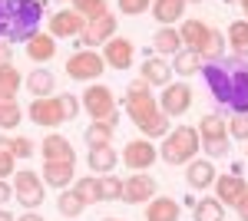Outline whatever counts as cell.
Returning <instances> with one entry per match:
<instances>
[{"instance_id":"obj_1","label":"cell","mask_w":248,"mask_h":221,"mask_svg":"<svg viewBox=\"0 0 248 221\" xmlns=\"http://www.w3.org/2000/svg\"><path fill=\"white\" fill-rule=\"evenodd\" d=\"M202 76L212 96L232 112H248V63L238 56H222L202 63Z\"/></svg>"},{"instance_id":"obj_2","label":"cell","mask_w":248,"mask_h":221,"mask_svg":"<svg viewBox=\"0 0 248 221\" xmlns=\"http://www.w3.org/2000/svg\"><path fill=\"white\" fill-rule=\"evenodd\" d=\"M126 112L146 139H166L169 135V116L159 109L153 86L146 79H133L126 86Z\"/></svg>"},{"instance_id":"obj_3","label":"cell","mask_w":248,"mask_h":221,"mask_svg":"<svg viewBox=\"0 0 248 221\" xmlns=\"http://www.w3.org/2000/svg\"><path fill=\"white\" fill-rule=\"evenodd\" d=\"M43 3L40 0H0V40L7 43H27L40 33Z\"/></svg>"},{"instance_id":"obj_4","label":"cell","mask_w":248,"mask_h":221,"mask_svg":"<svg viewBox=\"0 0 248 221\" xmlns=\"http://www.w3.org/2000/svg\"><path fill=\"white\" fill-rule=\"evenodd\" d=\"M202 146V135L195 126H175V129L162 139V148H159V155L169 162V165H189L192 159H195V152Z\"/></svg>"},{"instance_id":"obj_5","label":"cell","mask_w":248,"mask_h":221,"mask_svg":"<svg viewBox=\"0 0 248 221\" xmlns=\"http://www.w3.org/2000/svg\"><path fill=\"white\" fill-rule=\"evenodd\" d=\"M79 103H83V109L90 112L93 122H109V126L119 122L116 99H113V92H109V86H86V92H83Z\"/></svg>"},{"instance_id":"obj_6","label":"cell","mask_w":248,"mask_h":221,"mask_svg":"<svg viewBox=\"0 0 248 221\" xmlns=\"http://www.w3.org/2000/svg\"><path fill=\"white\" fill-rule=\"evenodd\" d=\"M106 70V59L103 53H96V50H79L66 59V76L70 79H77V83H90V79H99Z\"/></svg>"},{"instance_id":"obj_7","label":"cell","mask_w":248,"mask_h":221,"mask_svg":"<svg viewBox=\"0 0 248 221\" xmlns=\"http://www.w3.org/2000/svg\"><path fill=\"white\" fill-rule=\"evenodd\" d=\"M43 178H37V172H30V168H20L17 175H14V198H17L23 208H40L43 198H46V192H43Z\"/></svg>"},{"instance_id":"obj_8","label":"cell","mask_w":248,"mask_h":221,"mask_svg":"<svg viewBox=\"0 0 248 221\" xmlns=\"http://www.w3.org/2000/svg\"><path fill=\"white\" fill-rule=\"evenodd\" d=\"M155 159H159V148L153 146V139H133L123 148V165L133 172H146L149 165H155Z\"/></svg>"},{"instance_id":"obj_9","label":"cell","mask_w":248,"mask_h":221,"mask_svg":"<svg viewBox=\"0 0 248 221\" xmlns=\"http://www.w3.org/2000/svg\"><path fill=\"white\" fill-rule=\"evenodd\" d=\"M155 198V178L146 172H133V178L123 182V202L126 205H149Z\"/></svg>"},{"instance_id":"obj_10","label":"cell","mask_w":248,"mask_h":221,"mask_svg":"<svg viewBox=\"0 0 248 221\" xmlns=\"http://www.w3.org/2000/svg\"><path fill=\"white\" fill-rule=\"evenodd\" d=\"M192 106V86L186 83H169L166 89H162V99H159V109L166 112V116H186Z\"/></svg>"},{"instance_id":"obj_11","label":"cell","mask_w":248,"mask_h":221,"mask_svg":"<svg viewBox=\"0 0 248 221\" xmlns=\"http://www.w3.org/2000/svg\"><path fill=\"white\" fill-rule=\"evenodd\" d=\"M212 188H215V198L225 208H238V202L248 195V182L242 175H218Z\"/></svg>"},{"instance_id":"obj_12","label":"cell","mask_w":248,"mask_h":221,"mask_svg":"<svg viewBox=\"0 0 248 221\" xmlns=\"http://www.w3.org/2000/svg\"><path fill=\"white\" fill-rule=\"evenodd\" d=\"M113 37H116V17H113V14H106V17H99V20H90V23H86V30L79 33V40H83V46H86V50L106 46Z\"/></svg>"},{"instance_id":"obj_13","label":"cell","mask_w":248,"mask_h":221,"mask_svg":"<svg viewBox=\"0 0 248 221\" xmlns=\"http://www.w3.org/2000/svg\"><path fill=\"white\" fill-rule=\"evenodd\" d=\"M103 59H106V66H113V70H129L133 59H136V46L126 37H113L103 46Z\"/></svg>"},{"instance_id":"obj_14","label":"cell","mask_w":248,"mask_h":221,"mask_svg":"<svg viewBox=\"0 0 248 221\" xmlns=\"http://www.w3.org/2000/svg\"><path fill=\"white\" fill-rule=\"evenodd\" d=\"M83 30H86V20L79 17L77 10H73V7H70V10H57V14H53V17H50V33H53V37H79V33H83Z\"/></svg>"},{"instance_id":"obj_15","label":"cell","mask_w":248,"mask_h":221,"mask_svg":"<svg viewBox=\"0 0 248 221\" xmlns=\"http://www.w3.org/2000/svg\"><path fill=\"white\" fill-rule=\"evenodd\" d=\"M27 112H30V119H33L37 126H46V129H57L60 122H66L63 112H60L57 96H50V99H33Z\"/></svg>"},{"instance_id":"obj_16","label":"cell","mask_w":248,"mask_h":221,"mask_svg":"<svg viewBox=\"0 0 248 221\" xmlns=\"http://www.w3.org/2000/svg\"><path fill=\"white\" fill-rule=\"evenodd\" d=\"M40 155H43V162H73V165H77L73 146H70L63 135H57V132H50V135L40 142Z\"/></svg>"},{"instance_id":"obj_17","label":"cell","mask_w":248,"mask_h":221,"mask_svg":"<svg viewBox=\"0 0 248 221\" xmlns=\"http://www.w3.org/2000/svg\"><path fill=\"white\" fill-rule=\"evenodd\" d=\"M215 165H212L209 159H192L189 165H186V182H189V188H195V192H205V188H212L215 185Z\"/></svg>"},{"instance_id":"obj_18","label":"cell","mask_w":248,"mask_h":221,"mask_svg":"<svg viewBox=\"0 0 248 221\" xmlns=\"http://www.w3.org/2000/svg\"><path fill=\"white\" fill-rule=\"evenodd\" d=\"M86 165L93 175H113L116 172V148L113 146H90L86 148Z\"/></svg>"},{"instance_id":"obj_19","label":"cell","mask_w":248,"mask_h":221,"mask_svg":"<svg viewBox=\"0 0 248 221\" xmlns=\"http://www.w3.org/2000/svg\"><path fill=\"white\" fill-rule=\"evenodd\" d=\"M139 79H146L149 86H169V59H159V56H146L142 66H139Z\"/></svg>"},{"instance_id":"obj_20","label":"cell","mask_w":248,"mask_h":221,"mask_svg":"<svg viewBox=\"0 0 248 221\" xmlns=\"http://www.w3.org/2000/svg\"><path fill=\"white\" fill-rule=\"evenodd\" d=\"M23 86L33 92V99H50L53 89H57V76L50 73V70H43V66H37L33 73L23 79Z\"/></svg>"},{"instance_id":"obj_21","label":"cell","mask_w":248,"mask_h":221,"mask_svg":"<svg viewBox=\"0 0 248 221\" xmlns=\"http://www.w3.org/2000/svg\"><path fill=\"white\" fill-rule=\"evenodd\" d=\"M27 56H30L33 63L53 59V56H57V37H53V33H33V37L27 40Z\"/></svg>"},{"instance_id":"obj_22","label":"cell","mask_w":248,"mask_h":221,"mask_svg":"<svg viewBox=\"0 0 248 221\" xmlns=\"http://www.w3.org/2000/svg\"><path fill=\"white\" fill-rule=\"evenodd\" d=\"M179 33H182V43H186L189 50H199V53H202L205 40L212 37V27H209V23H202V20H182Z\"/></svg>"},{"instance_id":"obj_23","label":"cell","mask_w":248,"mask_h":221,"mask_svg":"<svg viewBox=\"0 0 248 221\" xmlns=\"http://www.w3.org/2000/svg\"><path fill=\"white\" fill-rule=\"evenodd\" d=\"M43 182L63 192L66 185H73V162H43Z\"/></svg>"},{"instance_id":"obj_24","label":"cell","mask_w":248,"mask_h":221,"mask_svg":"<svg viewBox=\"0 0 248 221\" xmlns=\"http://www.w3.org/2000/svg\"><path fill=\"white\" fill-rule=\"evenodd\" d=\"M146 221H179V202L169 195H159L146 205Z\"/></svg>"},{"instance_id":"obj_25","label":"cell","mask_w":248,"mask_h":221,"mask_svg":"<svg viewBox=\"0 0 248 221\" xmlns=\"http://www.w3.org/2000/svg\"><path fill=\"white\" fill-rule=\"evenodd\" d=\"M186 3L189 0H153V17L162 23V27H172L175 20L186 17Z\"/></svg>"},{"instance_id":"obj_26","label":"cell","mask_w":248,"mask_h":221,"mask_svg":"<svg viewBox=\"0 0 248 221\" xmlns=\"http://www.w3.org/2000/svg\"><path fill=\"white\" fill-rule=\"evenodd\" d=\"M199 135H202V142L229 139V122H225L218 112H205V116L199 119Z\"/></svg>"},{"instance_id":"obj_27","label":"cell","mask_w":248,"mask_h":221,"mask_svg":"<svg viewBox=\"0 0 248 221\" xmlns=\"http://www.w3.org/2000/svg\"><path fill=\"white\" fill-rule=\"evenodd\" d=\"M153 46L159 50V53H169L175 56L179 50H186V43H182V33L175 30V27H159L153 37Z\"/></svg>"},{"instance_id":"obj_28","label":"cell","mask_w":248,"mask_h":221,"mask_svg":"<svg viewBox=\"0 0 248 221\" xmlns=\"http://www.w3.org/2000/svg\"><path fill=\"white\" fill-rule=\"evenodd\" d=\"M17 89H23V76L14 63H0V99H14Z\"/></svg>"},{"instance_id":"obj_29","label":"cell","mask_w":248,"mask_h":221,"mask_svg":"<svg viewBox=\"0 0 248 221\" xmlns=\"http://www.w3.org/2000/svg\"><path fill=\"white\" fill-rule=\"evenodd\" d=\"M172 70H175L179 76L199 73V70H202V53H199V50H189V46H186V50H179L175 59H172Z\"/></svg>"},{"instance_id":"obj_30","label":"cell","mask_w":248,"mask_h":221,"mask_svg":"<svg viewBox=\"0 0 248 221\" xmlns=\"http://www.w3.org/2000/svg\"><path fill=\"white\" fill-rule=\"evenodd\" d=\"M229 46L238 59H248V20H235L229 27Z\"/></svg>"},{"instance_id":"obj_31","label":"cell","mask_w":248,"mask_h":221,"mask_svg":"<svg viewBox=\"0 0 248 221\" xmlns=\"http://www.w3.org/2000/svg\"><path fill=\"white\" fill-rule=\"evenodd\" d=\"M195 221H222L225 218V205L218 198H199L195 202V211H192Z\"/></svg>"},{"instance_id":"obj_32","label":"cell","mask_w":248,"mask_h":221,"mask_svg":"<svg viewBox=\"0 0 248 221\" xmlns=\"http://www.w3.org/2000/svg\"><path fill=\"white\" fill-rule=\"evenodd\" d=\"M73 192H77L79 198L86 205H96L103 202V195H99V175H86V178H77L73 182Z\"/></svg>"},{"instance_id":"obj_33","label":"cell","mask_w":248,"mask_h":221,"mask_svg":"<svg viewBox=\"0 0 248 221\" xmlns=\"http://www.w3.org/2000/svg\"><path fill=\"white\" fill-rule=\"evenodd\" d=\"M57 208H60V215H63V218H79V215H83V208H86V202L79 198L77 192H66V188H63V192H60V198H57Z\"/></svg>"},{"instance_id":"obj_34","label":"cell","mask_w":248,"mask_h":221,"mask_svg":"<svg viewBox=\"0 0 248 221\" xmlns=\"http://www.w3.org/2000/svg\"><path fill=\"white\" fill-rule=\"evenodd\" d=\"M73 3V10H77L79 17L86 20H99V17H106L109 14V7H106V0H70Z\"/></svg>"},{"instance_id":"obj_35","label":"cell","mask_w":248,"mask_h":221,"mask_svg":"<svg viewBox=\"0 0 248 221\" xmlns=\"http://www.w3.org/2000/svg\"><path fill=\"white\" fill-rule=\"evenodd\" d=\"M116 126H109V122H90V129H86V148L90 146H109V139H113Z\"/></svg>"},{"instance_id":"obj_36","label":"cell","mask_w":248,"mask_h":221,"mask_svg":"<svg viewBox=\"0 0 248 221\" xmlns=\"http://www.w3.org/2000/svg\"><path fill=\"white\" fill-rule=\"evenodd\" d=\"M23 109L17 106V99H0V129H17Z\"/></svg>"},{"instance_id":"obj_37","label":"cell","mask_w":248,"mask_h":221,"mask_svg":"<svg viewBox=\"0 0 248 221\" xmlns=\"http://www.w3.org/2000/svg\"><path fill=\"white\" fill-rule=\"evenodd\" d=\"M99 195H103V202L123 198V178H116V175H99Z\"/></svg>"},{"instance_id":"obj_38","label":"cell","mask_w":248,"mask_h":221,"mask_svg":"<svg viewBox=\"0 0 248 221\" xmlns=\"http://www.w3.org/2000/svg\"><path fill=\"white\" fill-rule=\"evenodd\" d=\"M222 56H225V40H222L218 30H212V37L205 40V46H202V59L209 63V59H222Z\"/></svg>"},{"instance_id":"obj_39","label":"cell","mask_w":248,"mask_h":221,"mask_svg":"<svg viewBox=\"0 0 248 221\" xmlns=\"http://www.w3.org/2000/svg\"><path fill=\"white\" fill-rule=\"evenodd\" d=\"M57 103H60V112H63V119H66V122H73V119L79 116V106H83L73 92H60Z\"/></svg>"},{"instance_id":"obj_40","label":"cell","mask_w":248,"mask_h":221,"mask_svg":"<svg viewBox=\"0 0 248 221\" xmlns=\"http://www.w3.org/2000/svg\"><path fill=\"white\" fill-rule=\"evenodd\" d=\"M229 135H235V139H245V142H248V112H235V116H232Z\"/></svg>"},{"instance_id":"obj_41","label":"cell","mask_w":248,"mask_h":221,"mask_svg":"<svg viewBox=\"0 0 248 221\" xmlns=\"http://www.w3.org/2000/svg\"><path fill=\"white\" fill-rule=\"evenodd\" d=\"M116 7H119L123 14H129V17H139V14L153 10V0H119Z\"/></svg>"},{"instance_id":"obj_42","label":"cell","mask_w":248,"mask_h":221,"mask_svg":"<svg viewBox=\"0 0 248 221\" xmlns=\"http://www.w3.org/2000/svg\"><path fill=\"white\" fill-rule=\"evenodd\" d=\"M10 146H14V155H17V159H30V155H33V142H30V139H23V135L10 139Z\"/></svg>"},{"instance_id":"obj_43","label":"cell","mask_w":248,"mask_h":221,"mask_svg":"<svg viewBox=\"0 0 248 221\" xmlns=\"http://www.w3.org/2000/svg\"><path fill=\"white\" fill-rule=\"evenodd\" d=\"M17 165V155H10V152H0V178H10V175H17L14 172Z\"/></svg>"},{"instance_id":"obj_44","label":"cell","mask_w":248,"mask_h":221,"mask_svg":"<svg viewBox=\"0 0 248 221\" xmlns=\"http://www.w3.org/2000/svg\"><path fill=\"white\" fill-rule=\"evenodd\" d=\"M229 139H215V142H202V148H205V152H209V155H225V152H229Z\"/></svg>"},{"instance_id":"obj_45","label":"cell","mask_w":248,"mask_h":221,"mask_svg":"<svg viewBox=\"0 0 248 221\" xmlns=\"http://www.w3.org/2000/svg\"><path fill=\"white\" fill-rule=\"evenodd\" d=\"M10 195H14V185L7 182V178H0V208L10 202Z\"/></svg>"},{"instance_id":"obj_46","label":"cell","mask_w":248,"mask_h":221,"mask_svg":"<svg viewBox=\"0 0 248 221\" xmlns=\"http://www.w3.org/2000/svg\"><path fill=\"white\" fill-rule=\"evenodd\" d=\"M14 56H10V43L7 40H0V63H10Z\"/></svg>"},{"instance_id":"obj_47","label":"cell","mask_w":248,"mask_h":221,"mask_svg":"<svg viewBox=\"0 0 248 221\" xmlns=\"http://www.w3.org/2000/svg\"><path fill=\"white\" fill-rule=\"evenodd\" d=\"M235 211H238V218H242V221H248V195L238 202V208H235Z\"/></svg>"},{"instance_id":"obj_48","label":"cell","mask_w":248,"mask_h":221,"mask_svg":"<svg viewBox=\"0 0 248 221\" xmlns=\"http://www.w3.org/2000/svg\"><path fill=\"white\" fill-rule=\"evenodd\" d=\"M17 221H46L43 215H37V211H27V215H20Z\"/></svg>"},{"instance_id":"obj_49","label":"cell","mask_w":248,"mask_h":221,"mask_svg":"<svg viewBox=\"0 0 248 221\" xmlns=\"http://www.w3.org/2000/svg\"><path fill=\"white\" fill-rule=\"evenodd\" d=\"M0 221H17V218H14L10 211H3V208H0Z\"/></svg>"},{"instance_id":"obj_50","label":"cell","mask_w":248,"mask_h":221,"mask_svg":"<svg viewBox=\"0 0 248 221\" xmlns=\"http://www.w3.org/2000/svg\"><path fill=\"white\" fill-rule=\"evenodd\" d=\"M242 3V10H245V20H248V0H238Z\"/></svg>"},{"instance_id":"obj_51","label":"cell","mask_w":248,"mask_h":221,"mask_svg":"<svg viewBox=\"0 0 248 221\" xmlns=\"http://www.w3.org/2000/svg\"><path fill=\"white\" fill-rule=\"evenodd\" d=\"M103 221H123V218H103Z\"/></svg>"},{"instance_id":"obj_52","label":"cell","mask_w":248,"mask_h":221,"mask_svg":"<svg viewBox=\"0 0 248 221\" xmlns=\"http://www.w3.org/2000/svg\"><path fill=\"white\" fill-rule=\"evenodd\" d=\"M57 3H66V0H57Z\"/></svg>"}]
</instances>
